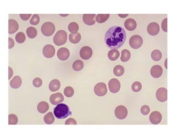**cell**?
<instances>
[{"mask_svg": "<svg viewBox=\"0 0 177 133\" xmlns=\"http://www.w3.org/2000/svg\"><path fill=\"white\" fill-rule=\"evenodd\" d=\"M162 57V54L161 52L159 50H154L151 53L152 59L155 61H159Z\"/></svg>", "mask_w": 177, "mask_h": 133, "instance_id": "31", "label": "cell"}, {"mask_svg": "<svg viewBox=\"0 0 177 133\" xmlns=\"http://www.w3.org/2000/svg\"><path fill=\"white\" fill-rule=\"evenodd\" d=\"M55 31V27L53 23L45 22L41 27V31L43 35L47 37L51 36Z\"/></svg>", "mask_w": 177, "mask_h": 133, "instance_id": "4", "label": "cell"}, {"mask_svg": "<svg viewBox=\"0 0 177 133\" xmlns=\"http://www.w3.org/2000/svg\"><path fill=\"white\" fill-rule=\"evenodd\" d=\"M126 40V32L123 28L112 26L110 28L105 35L106 46L112 49H117L124 45Z\"/></svg>", "mask_w": 177, "mask_h": 133, "instance_id": "1", "label": "cell"}, {"mask_svg": "<svg viewBox=\"0 0 177 133\" xmlns=\"http://www.w3.org/2000/svg\"><path fill=\"white\" fill-rule=\"evenodd\" d=\"M73 69L75 71L79 72L81 71L84 68V63L80 60H76L72 65Z\"/></svg>", "mask_w": 177, "mask_h": 133, "instance_id": "26", "label": "cell"}, {"mask_svg": "<svg viewBox=\"0 0 177 133\" xmlns=\"http://www.w3.org/2000/svg\"><path fill=\"white\" fill-rule=\"evenodd\" d=\"M32 14H21L20 17L22 20L23 21H27L31 17Z\"/></svg>", "mask_w": 177, "mask_h": 133, "instance_id": "41", "label": "cell"}, {"mask_svg": "<svg viewBox=\"0 0 177 133\" xmlns=\"http://www.w3.org/2000/svg\"><path fill=\"white\" fill-rule=\"evenodd\" d=\"M70 56V52L69 49L65 47L59 49L58 51L57 57L60 61H66Z\"/></svg>", "mask_w": 177, "mask_h": 133, "instance_id": "13", "label": "cell"}, {"mask_svg": "<svg viewBox=\"0 0 177 133\" xmlns=\"http://www.w3.org/2000/svg\"><path fill=\"white\" fill-rule=\"evenodd\" d=\"M131 58V53L127 49H124L121 52V61L122 62H127Z\"/></svg>", "mask_w": 177, "mask_h": 133, "instance_id": "28", "label": "cell"}, {"mask_svg": "<svg viewBox=\"0 0 177 133\" xmlns=\"http://www.w3.org/2000/svg\"><path fill=\"white\" fill-rule=\"evenodd\" d=\"M27 35L30 38H34L37 35V31L35 27H29L26 30Z\"/></svg>", "mask_w": 177, "mask_h": 133, "instance_id": "27", "label": "cell"}, {"mask_svg": "<svg viewBox=\"0 0 177 133\" xmlns=\"http://www.w3.org/2000/svg\"><path fill=\"white\" fill-rule=\"evenodd\" d=\"M79 26L78 24L76 23V22H71L68 26V30L72 34L77 33L79 30Z\"/></svg>", "mask_w": 177, "mask_h": 133, "instance_id": "32", "label": "cell"}, {"mask_svg": "<svg viewBox=\"0 0 177 133\" xmlns=\"http://www.w3.org/2000/svg\"><path fill=\"white\" fill-rule=\"evenodd\" d=\"M9 49H11L13 48L14 46V42L12 38H9Z\"/></svg>", "mask_w": 177, "mask_h": 133, "instance_id": "43", "label": "cell"}, {"mask_svg": "<svg viewBox=\"0 0 177 133\" xmlns=\"http://www.w3.org/2000/svg\"><path fill=\"white\" fill-rule=\"evenodd\" d=\"M118 16L121 18H126L128 16V14H119Z\"/></svg>", "mask_w": 177, "mask_h": 133, "instance_id": "45", "label": "cell"}, {"mask_svg": "<svg viewBox=\"0 0 177 133\" xmlns=\"http://www.w3.org/2000/svg\"><path fill=\"white\" fill-rule=\"evenodd\" d=\"M33 85L35 88H40L42 85V80L40 78H35L33 80Z\"/></svg>", "mask_w": 177, "mask_h": 133, "instance_id": "38", "label": "cell"}, {"mask_svg": "<svg viewBox=\"0 0 177 133\" xmlns=\"http://www.w3.org/2000/svg\"><path fill=\"white\" fill-rule=\"evenodd\" d=\"M16 40L18 43H23L26 40V35L23 32H18L15 37Z\"/></svg>", "mask_w": 177, "mask_h": 133, "instance_id": "33", "label": "cell"}, {"mask_svg": "<svg viewBox=\"0 0 177 133\" xmlns=\"http://www.w3.org/2000/svg\"><path fill=\"white\" fill-rule=\"evenodd\" d=\"M19 28L18 22L13 19H10L9 21V34H13L17 31Z\"/></svg>", "mask_w": 177, "mask_h": 133, "instance_id": "19", "label": "cell"}, {"mask_svg": "<svg viewBox=\"0 0 177 133\" xmlns=\"http://www.w3.org/2000/svg\"><path fill=\"white\" fill-rule=\"evenodd\" d=\"M17 116L14 114H11L9 115V125H16L17 124Z\"/></svg>", "mask_w": 177, "mask_h": 133, "instance_id": "35", "label": "cell"}, {"mask_svg": "<svg viewBox=\"0 0 177 133\" xmlns=\"http://www.w3.org/2000/svg\"><path fill=\"white\" fill-rule=\"evenodd\" d=\"M40 18L38 14H33L30 20L32 25H37L40 23Z\"/></svg>", "mask_w": 177, "mask_h": 133, "instance_id": "37", "label": "cell"}, {"mask_svg": "<svg viewBox=\"0 0 177 133\" xmlns=\"http://www.w3.org/2000/svg\"><path fill=\"white\" fill-rule=\"evenodd\" d=\"M54 115L57 119H63L71 115V111L66 104L60 103L57 104L54 109Z\"/></svg>", "mask_w": 177, "mask_h": 133, "instance_id": "2", "label": "cell"}, {"mask_svg": "<svg viewBox=\"0 0 177 133\" xmlns=\"http://www.w3.org/2000/svg\"><path fill=\"white\" fill-rule=\"evenodd\" d=\"M165 68H167V60L165 61Z\"/></svg>", "mask_w": 177, "mask_h": 133, "instance_id": "47", "label": "cell"}, {"mask_svg": "<svg viewBox=\"0 0 177 133\" xmlns=\"http://www.w3.org/2000/svg\"><path fill=\"white\" fill-rule=\"evenodd\" d=\"M65 124H66V125H70V124L76 125V124H77V123H76V120L74 119H73V118H69V119L66 120Z\"/></svg>", "mask_w": 177, "mask_h": 133, "instance_id": "42", "label": "cell"}, {"mask_svg": "<svg viewBox=\"0 0 177 133\" xmlns=\"http://www.w3.org/2000/svg\"><path fill=\"white\" fill-rule=\"evenodd\" d=\"M150 111V108L148 106H142L141 109V113L143 115H147L149 114Z\"/></svg>", "mask_w": 177, "mask_h": 133, "instance_id": "39", "label": "cell"}, {"mask_svg": "<svg viewBox=\"0 0 177 133\" xmlns=\"http://www.w3.org/2000/svg\"><path fill=\"white\" fill-rule=\"evenodd\" d=\"M162 27L163 31L165 32H167V18H165L162 23Z\"/></svg>", "mask_w": 177, "mask_h": 133, "instance_id": "40", "label": "cell"}, {"mask_svg": "<svg viewBox=\"0 0 177 133\" xmlns=\"http://www.w3.org/2000/svg\"><path fill=\"white\" fill-rule=\"evenodd\" d=\"M22 84V79L19 76H15L12 80H11L9 85L11 88L13 89H18L21 87Z\"/></svg>", "mask_w": 177, "mask_h": 133, "instance_id": "20", "label": "cell"}, {"mask_svg": "<svg viewBox=\"0 0 177 133\" xmlns=\"http://www.w3.org/2000/svg\"><path fill=\"white\" fill-rule=\"evenodd\" d=\"M128 114V111L127 108L123 106H118L115 111V115L116 117L119 119L122 120L125 119Z\"/></svg>", "mask_w": 177, "mask_h": 133, "instance_id": "7", "label": "cell"}, {"mask_svg": "<svg viewBox=\"0 0 177 133\" xmlns=\"http://www.w3.org/2000/svg\"><path fill=\"white\" fill-rule=\"evenodd\" d=\"M129 44L132 48H140L143 44V39L140 35H133L130 39Z\"/></svg>", "mask_w": 177, "mask_h": 133, "instance_id": "5", "label": "cell"}, {"mask_svg": "<svg viewBox=\"0 0 177 133\" xmlns=\"http://www.w3.org/2000/svg\"><path fill=\"white\" fill-rule=\"evenodd\" d=\"M95 16V14H85L83 16V21L87 25L93 26L95 23V21L94 20Z\"/></svg>", "mask_w": 177, "mask_h": 133, "instance_id": "17", "label": "cell"}, {"mask_svg": "<svg viewBox=\"0 0 177 133\" xmlns=\"http://www.w3.org/2000/svg\"><path fill=\"white\" fill-rule=\"evenodd\" d=\"M69 40L71 43H72L73 44H76V43H79L81 40V36L79 33L77 32L74 34H72V33L69 36Z\"/></svg>", "mask_w": 177, "mask_h": 133, "instance_id": "24", "label": "cell"}, {"mask_svg": "<svg viewBox=\"0 0 177 133\" xmlns=\"http://www.w3.org/2000/svg\"><path fill=\"white\" fill-rule=\"evenodd\" d=\"M107 92V89L106 84L104 83H99L96 84L94 87V93L99 97L104 96Z\"/></svg>", "mask_w": 177, "mask_h": 133, "instance_id": "6", "label": "cell"}, {"mask_svg": "<svg viewBox=\"0 0 177 133\" xmlns=\"http://www.w3.org/2000/svg\"><path fill=\"white\" fill-rule=\"evenodd\" d=\"M64 101V97L62 93H55L50 97V102L53 105H57Z\"/></svg>", "mask_w": 177, "mask_h": 133, "instance_id": "15", "label": "cell"}, {"mask_svg": "<svg viewBox=\"0 0 177 133\" xmlns=\"http://www.w3.org/2000/svg\"><path fill=\"white\" fill-rule=\"evenodd\" d=\"M54 43L58 46L65 44L67 41V33L64 30L58 31L53 38Z\"/></svg>", "mask_w": 177, "mask_h": 133, "instance_id": "3", "label": "cell"}, {"mask_svg": "<svg viewBox=\"0 0 177 133\" xmlns=\"http://www.w3.org/2000/svg\"><path fill=\"white\" fill-rule=\"evenodd\" d=\"M119 57V52L117 49H111L108 53V58L111 61H115Z\"/></svg>", "mask_w": 177, "mask_h": 133, "instance_id": "23", "label": "cell"}, {"mask_svg": "<svg viewBox=\"0 0 177 133\" xmlns=\"http://www.w3.org/2000/svg\"><path fill=\"white\" fill-rule=\"evenodd\" d=\"M60 87V83L58 80H53L50 82L49 85V88L51 92H57Z\"/></svg>", "mask_w": 177, "mask_h": 133, "instance_id": "21", "label": "cell"}, {"mask_svg": "<svg viewBox=\"0 0 177 133\" xmlns=\"http://www.w3.org/2000/svg\"><path fill=\"white\" fill-rule=\"evenodd\" d=\"M162 73L163 69L159 65H155L150 69V74L155 78H158L162 75Z\"/></svg>", "mask_w": 177, "mask_h": 133, "instance_id": "16", "label": "cell"}, {"mask_svg": "<svg viewBox=\"0 0 177 133\" xmlns=\"http://www.w3.org/2000/svg\"><path fill=\"white\" fill-rule=\"evenodd\" d=\"M49 106V104L45 102H40L37 106V110L38 112L42 114H44L48 111Z\"/></svg>", "mask_w": 177, "mask_h": 133, "instance_id": "22", "label": "cell"}, {"mask_svg": "<svg viewBox=\"0 0 177 133\" xmlns=\"http://www.w3.org/2000/svg\"><path fill=\"white\" fill-rule=\"evenodd\" d=\"M160 31L159 25L156 22H152L147 27V32L150 35H156Z\"/></svg>", "mask_w": 177, "mask_h": 133, "instance_id": "12", "label": "cell"}, {"mask_svg": "<svg viewBox=\"0 0 177 133\" xmlns=\"http://www.w3.org/2000/svg\"><path fill=\"white\" fill-rule=\"evenodd\" d=\"M124 73V66L121 65H117L114 68V73L117 77H121L123 75Z\"/></svg>", "mask_w": 177, "mask_h": 133, "instance_id": "30", "label": "cell"}, {"mask_svg": "<svg viewBox=\"0 0 177 133\" xmlns=\"http://www.w3.org/2000/svg\"><path fill=\"white\" fill-rule=\"evenodd\" d=\"M55 49L52 45L47 44L43 48V54L44 57L47 58H51L55 55Z\"/></svg>", "mask_w": 177, "mask_h": 133, "instance_id": "10", "label": "cell"}, {"mask_svg": "<svg viewBox=\"0 0 177 133\" xmlns=\"http://www.w3.org/2000/svg\"><path fill=\"white\" fill-rule=\"evenodd\" d=\"M109 87L111 93H117L119 92L121 84L119 80L115 78L111 80L109 82Z\"/></svg>", "mask_w": 177, "mask_h": 133, "instance_id": "9", "label": "cell"}, {"mask_svg": "<svg viewBox=\"0 0 177 133\" xmlns=\"http://www.w3.org/2000/svg\"><path fill=\"white\" fill-rule=\"evenodd\" d=\"M124 27L128 31H133L137 27V23L134 19L128 18L124 22Z\"/></svg>", "mask_w": 177, "mask_h": 133, "instance_id": "18", "label": "cell"}, {"mask_svg": "<svg viewBox=\"0 0 177 133\" xmlns=\"http://www.w3.org/2000/svg\"><path fill=\"white\" fill-rule=\"evenodd\" d=\"M109 17V14H98L96 15V21L99 23H102L106 22Z\"/></svg>", "mask_w": 177, "mask_h": 133, "instance_id": "25", "label": "cell"}, {"mask_svg": "<svg viewBox=\"0 0 177 133\" xmlns=\"http://www.w3.org/2000/svg\"><path fill=\"white\" fill-rule=\"evenodd\" d=\"M156 98L160 102H165L167 100V90L165 88H160L156 92Z\"/></svg>", "mask_w": 177, "mask_h": 133, "instance_id": "11", "label": "cell"}, {"mask_svg": "<svg viewBox=\"0 0 177 133\" xmlns=\"http://www.w3.org/2000/svg\"><path fill=\"white\" fill-rule=\"evenodd\" d=\"M60 16H62V17H66V16H69V14H60Z\"/></svg>", "mask_w": 177, "mask_h": 133, "instance_id": "46", "label": "cell"}, {"mask_svg": "<svg viewBox=\"0 0 177 133\" xmlns=\"http://www.w3.org/2000/svg\"><path fill=\"white\" fill-rule=\"evenodd\" d=\"M162 114H160V113H159V111H157L152 112L150 116V123L155 125L159 124L162 121Z\"/></svg>", "mask_w": 177, "mask_h": 133, "instance_id": "14", "label": "cell"}, {"mask_svg": "<svg viewBox=\"0 0 177 133\" xmlns=\"http://www.w3.org/2000/svg\"><path fill=\"white\" fill-rule=\"evenodd\" d=\"M54 117L52 112H49L44 116V121L47 124H52L54 122Z\"/></svg>", "mask_w": 177, "mask_h": 133, "instance_id": "29", "label": "cell"}, {"mask_svg": "<svg viewBox=\"0 0 177 133\" xmlns=\"http://www.w3.org/2000/svg\"><path fill=\"white\" fill-rule=\"evenodd\" d=\"M9 80H10L11 78V77H12L13 75V70L11 68V67L9 66Z\"/></svg>", "mask_w": 177, "mask_h": 133, "instance_id": "44", "label": "cell"}, {"mask_svg": "<svg viewBox=\"0 0 177 133\" xmlns=\"http://www.w3.org/2000/svg\"><path fill=\"white\" fill-rule=\"evenodd\" d=\"M142 89V84L139 82H135L132 85V90L134 92H138Z\"/></svg>", "mask_w": 177, "mask_h": 133, "instance_id": "36", "label": "cell"}, {"mask_svg": "<svg viewBox=\"0 0 177 133\" xmlns=\"http://www.w3.org/2000/svg\"><path fill=\"white\" fill-rule=\"evenodd\" d=\"M93 50L88 46H84L80 51V56L84 60H88L91 57Z\"/></svg>", "mask_w": 177, "mask_h": 133, "instance_id": "8", "label": "cell"}, {"mask_svg": "<svg viewBox=\"0 0 177 133\" xmlns=\"http://www.w3.org/2000/svg\"><path fill=\"white\" fill-rule=\"evenodd\" d=\"M64 93L66 97H71L73 96V95L74 94V89L73 88L71 87H69V86L66 87L64 90Z\"/></svg>", "mask_w": 177, "mask_h": 133, "instance_id": "34", "label": "cell"}]
</instances>
